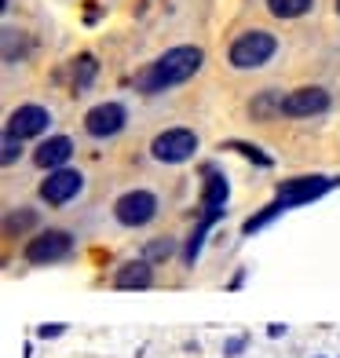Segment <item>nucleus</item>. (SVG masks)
<instances>
[{"label": "nucleus", "instance_id": "obj_1", "mask_svg": "<svg viewBox=\"0 0 340 358\" xmlns=\"http://www.w3.org/2000/svg\"><path fill=\"white\" fill-rule=\"evenodd\" d=\"M201 62H205V52H201V48H194V44L169 48L165 55H157L150 66L136 77V88L147 92V95H157V92H165V88H176V85H183V80H190L194 73H198Z\"/></svg>", "mask_w": 340, "mask_h": 358}, {"label": "nucleus", "instance_id": "obj_2", "mask_svg": "<svg viewBox=\"0 0 340 358\" xmlns=\"http://www.w3.org/2000/svg\"><path fill=\"white\" fill-rule=\"evenodd\" d=\"M274 52H278V41H274L267 29H246V34L231 44L227 59H231L234 70H260L271 62Z\"/></svg>", "mask_w": 340, "mask_h": 358}, {"label": "nucleus", "instance_id": "obj_3", "mask_svg": "<svg viewBox=\"0 0 340 358\" xmlns=\"http://www.w3.org/2000/svg\"><path fill=\"white\" fill-rule=\"evenodd\" d=\"M150 154L161 165H183V161H190L198 154V136H194L190 128H165V132L154 136Z\"/></svg>", "mask_w": 340, "mask_h": 358}, {"label": "nucleus", "instance_id": "obj_4", "mask_svg": "<svg viewBox=\"0 0 340 358\" xmlns=\"http://www.w3.org/2000/svg\"><path fill=\"white\" fill-rule=\"evenodd\" d=\"M73 249V238L66 231H41L37 238L26 241V264H37V267H48V264H59L66 259Z\"/></svg>", "mask_w": 340, "mask_h": 358}, {"label": "nucleus", "instance_id": "obj_5", "mask_svg": "<svg viewBox=\"0 0 340 358\" xmlns=\"http://www.w3.org/2000/svg\"><path fill=\"white\" fill-rule=\"evenodd\" d=\"M113 216H118L121 227H147L154 216H157V198L150 190H128L113 201Z\"/></svg>", "mask_w": 340, "mask_h": 358}, {"label": "nucleus", "instance_id": "obj_6", "mask_svg": "<svg viewBox=\"0 0 340 358\" xmlns=\"http://www.w3.org/2000/svg\"><path fill=\"white\" fill-rule=\"evenodd\" d=\"M333 183H337V179H326V176H297V179H285V183H278V190H274V201H282L285 208H297V205H304V201H315L318 194H326Z\"/></svg>", "mask_w": 340, "mask_h": 358}, {"label": "nucleus", "instance_id": "obj_7", "mask_svg": "<svg viewBox=\"0 0 340 358\" xmlns=\"http://www.w3.org/2000/svg\"><path fill=\"white\" fill-rule=\"evenodd\" d=\"M80 187H85V176L77 169H55V172H48V179L41 183V201L44 205H66L80 194Z\"/></svg>", "mask_w": 340, "mask_h": 358}, {"label": "nucleus", "instance_id": "obj_8", "mask_svg": "<svg viewBox=\"0 0 340 358\" xmlns=\"http://www.w3.org/2000/svg\"><path fill=\"white\" fill-rule=\"evenodd\" d=\"M125 121H128V113L121 103H99L85 113V132L92 139H110L125 128Z\"/></svg>", "mask_w": 340, "mask_h": 358}, {"label": "nucleus", "instance_id": "obj_9", "mask_svg": "<svg viewBox=\"0 0 340 358\" xmlns=\"http://www.w3.org/2000/svg\"><path fill=\"white\" fill-rule=\"evenodd\" d=\"M330 110V92L318 88V85H307L297 88L282 99V113L285 117H315V113H326Z\"/></svg>", "mask_w": 340, "mask_h": 358}, {"label": "nucleus", "instance_id": "obj_10", "mask_svg": "<svg viewBox=\"0 0 340 358\" xmlns=\"http://www.w3.org/2000/svg\"><path fill=\"white\" fill-rule=\"evenodd\" d=\"M48 124H52V113H48L44 106L26 103V106H19V110H11L8 132L19 136V139H34V136H44V132H48Z\"/></svg>", "mask_w": 340, "mask_h": 358}, {"label": "nucleus", "instance_id": "obj_11", "mask_svg": "<svg viewBox=\"0 0 340 358\" xmlns=\"http://www.w3.org/2000/svg\"><path fill=\"white\" fill-rule=\"evenodd\" d=\"M113 285L118 289H150L154 285V264L150 259H128L113 271Z\"/></svg>", "mask_w": 340, "mask_h": 358}, {"label": "nucleus", "instance_id": "obj_12", "mask_svg": "<svg viewBox=\"0 0 340 358\" xmlns=\"http://www.w3.org/2000/svg\"><path fill=\"white\" fill-rule=\"evenodd\" d=\"M70 157H73V143H70L66 136H52V139H44V143L37 146V154H34V161H37L41 169H48V172L62 169Z\"/></svg>", "mask_w": 340, "mask_h": 358}, {"label": "nucleus", "instance_id": "obj_13", "mask_svg": "<svg viewBox=\"0 0 340 358\" xmlns=\"http://www.w3.org/2000/svg\"><path fill=\"white\" fill-rule=\"evenodd\" d=\"M227 194H231V187H227V179L220 172L208 169L205 172V194H201V208L213 216H223L227 213Z\"/></svg>", "mask_w": 340, "mask_h": 358}, {"label": "nucleus", "instance_id": "obj_14", "mask_svg": "<svg viewBox=\"0 0 340 358\" xmlns=\"http://www.w3.org/2000/svg\"><path fill=\"white\" fill-rule=\"evenodd\" d=\"M315 0H267V11L274 19H300L304 11H311Z\"/></svg>", "mask_w": 340, "mask_h": 358}, {"label": "nucleus", "instance_id": "obj_15", "mask_svg": "<svg viewBox=\"0 0 340 358\" xmlns=\"http://www.w3.org/2000/svg\"><path fill=\"white\" fill-rule=\"evenodd\" d=\"M34 223H37V213H29V208H22V213H11V216H8V223H4V234H8V238H15V234L29 231Z\"/></svg>", "mask_w": 340, "mask_h": 358}, {"label": "nucleus", "instance_id": "obj_16", "mask_svg": "<svg viewBox=\"0 0 340 358\" xmlns=\"http://www.w3.org/2000/svg\"><path fill=\"white\" fill-rule=\"evenodd\" d=\"M92 77H95V59H92V55H80L77 66H73V85H77V88H88Z\"/></svg>", "mask_w": 340, "mask_h": 358}, {"label": "nucleus", "instance_id": "obj_17", "mask_svg": "<svg viewBox=\"0 0 340 358\" xmlns=\"http://www.w3.org/2000/svg\"><path fill=\"white\" fill-rule=\"evenodd\" d=\"M282 99H285V95H278V92L271 88V92H264L260 99L253 103V113H256V117H264V113H271V110H278V113H282Z\"/></svg>", "mask_w": 340, "mask_h": 358}, {"label": "nucleus", "instance_id": "obj_18", "mask_svg": "<svg viewBox=\"0 0 340 358\" xmlns=\"http://www.w3.org/2000/svg\"><path fill=\"white\" fill-rule=\"evenodd\" d=\"M172 252H176V241H172V238H165V241H150L147 252H143V259H150V264H157V259H169Z\"/></svg>", "mask_w": 340, "mask_h": 358}, {"label": "nucleus", "instance_id": "obj_19", "mask_svg": "<svg viewBox=\"0 0 340 358\" xmlns=\"http://www.w3.org/2000/svg\"><path fill=\"white\" fill-rule=\"evenodd\" d=\"M19 154H22V139L11 136L4 128V154H0V161H4V165H15V157H19Z\"/></svg>", "mask_w": 340, "mask_h": 358}, {"label": "nucleus", "instance_id": "obj_20", "mask_svg": "<svg viewBox=\"0 0 340 358\" xmlns=\"http://www.w3.org/2000/svg\"><path fill=\"white\" fill-rule=\"evenodd\" d=\"M246 348H249V336L241 333V336H231V340H227V344H223V355H227V358H234V355H241Z\"/></svg>", "mask_w": 340, "mask_h": 358}, {"label": "nucleus", "instance_id": "obj_21", "mask_svg": "<svg viewBox=\"0 0 340 358\" xmlns=\"http://www.w3.org/2000/svg\"><path fill=\"white\" fill-rule=\"evenodd\" d=\"M66 333V322H48V325H37V336L41 340H52V336H62Z\"/></svg>", "mask_w": 340, "mask_h": 358}, {"label": "nucleus", "instance_id": "obj_22", "mask_svg": "<svg viewBox=\"0 0 340 358\" xmlns=\"http://www.w3.org/2000/svg\"><path fill=\"white\" fill-rule=\"evenodd\" d=\"M234 146V150H241V154H246V157H253V161H260V165H271V157H264L260 150H256V146H249V143H231Z\"/></svg>", "mask_w": 340, "mask_h": 358}, {"label": "nucleus", "instance_id": "obj_23", "mask_svg": "<svg viewBox=\"0 0 340 358\" xmlns=\"http://www.w3.org/2000/svg\"><path fill=\"white\" fill-rule=\"evenodd\" d=\"M267 336H285V325L282 322H271L267 325Z\"/></svg>", "mask_w": 340, "mask_h": 358}, {"label": "nucleus", "instance_id": "obj_24", "mask_svg": "<svg viewBox=\"0 0 340 358\" xmlns=\"http://www.w3.org/2000/svg\"><path fill=\"white\" fill-rule=\"evenodd\" d=\"M241 282H246V271H238L234 278H231V285H227V289H241Z\"/></svg>", "mask_w": 340, "mask_h": 358}, {"label": "nucleus", "instance_id": "obj_25", "mask_svg": "<svg viewBox=\"0 0 340 358\" xmlns=\"http://www.w3.org/2000/svg\"><path fill=\"white\" fill-rule=\"evenodd\" d=\"M337 11H340V0H337Z\"/></svg>", "mask_w": 340, "mask_h": 358}, {"label": "nucleus", "instance_id": "obj_26", "mask_svg": "<svg viewBox=\"0 0 340 358\" xmlns=\"http://www.w3.org/2000/svg\"><path fill=\"white\" fill-rule=\"evenodd\" d=\"M318 358H322V355H318Z\"/></svg>", "mask_w": 340, "mask_h": 358}]
</instances>
